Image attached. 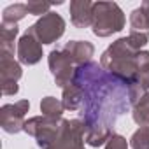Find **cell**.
Listing matches in <instances>:
<instances>
[{"mask_svg": "<svg viewBox=\"0 0 149 149\" xmlns=\"http://www.w3.org/2000/svg\"><path fill=\"white\" fill-rule=\"evenodd\" d=\"M72 83L77 84L84 95L81 121L84 123L86 132H112L118 118L130 105L128 84L105 72L97 61L76 67Z\"/></svg>", "mask_w": 149, "mask_h": 149, "instance_id": "cell-1", "label": "cell"}, {"mask_svg": "<svg viewBox=\"0 0 149 149\" xmlns=\"http://www.w3.org/2000/svg\"><path fill=\"white\" fill-rule=\"evenodd\" d=\"M139 53L128 42V37H121L102 53L100 67L123 83L132 84L139 70Z\"/></svg>", "mask_w": 149, "mask_h": 149, "instance_id": "cell-2", "label": "cell"}, {"mask_svg": "<svg viewBox=\"0 0 149 149\" xmlns=\"http://www.w3.org/2000/svg\"><path fill=\"white\" fill-rule=\"evenodd\" d=\"M126 18L123 9L116 2H95L93 4V25L91 32L97 37H111L125 28Z\"/></svg>", "mask_w": 149, "mask_h": 149, "instance_id": "cell-3", "label": "cell"}, {"mask_svg": "<svg viewBox=\"0 0 149 149\" xmlns=\"http://www.w3.org/2000/svg\"><path fill=\"white\" fill-rule=\"evenodd\" d=\"M63 118H47V116H33L26 119L23 132L35 139L40 149H49L54 142Z\"/></svg>", "mask_w": 149, "mask_h": 149, "instance_id": "cell-4", "label": "cell"}, {"mask_svg": "<svg viewBox=\"0 0 149 149\" xmlns=\"http://www.w3.org/2000/svg\"><path fill=\"white\" fill-rule=\"evenodd\" d=\"M84 123L81 119H61L60 132L49 149H84Z\"/></svg>", "mask_w": 149, "mask_h": 149, "instance_id": "cell-5", "label": "cell"}, {"mask_svg": "<svg viewBox=\"0 0 149 149\" xmlns=\"http://www.w3.org/2000/svg\"><path fill=\"white\" fill-rule=\"evenodd\" d=\"M65 26L67 23L58 13H47L46 16L39 18L28 30L37 37L40 44H53L61 39V35L65 33Z\"/></svg>", "mask_w": 149, "mask_h": 149, "instance_id": "cell-6", "label": "cell"}, {"mask_svg": "<svg viewBox=\"0 0 149 149\" xmlns=\"http://www.w3.org/2000/svg\"><path fill=\"white\" fill-rule=\"evenodd\" d=\"M47 65L49 70L54 77V84L58 88H67L68 84H72L74 81V74H76V68H74L72 60L68 58V54L61 49H53L47 56Z\"/></svg>", "mask_w": 149, "mask_h": 149, "instance_id": "cell-7", "label": "cell"}, {"mask_svg": "<svg viewBox=\"0 0 149 149\" xmlns=\"http://www.w3.org/2000/svg\"><path fill=\"white\" fill-rule=\"evenodd\" d=\"M30 111L28 100H18L14 104H6L0 109V126L7 133H19L25 128V116Z\"/></svg>", "mask_w": 149, "mask_h": 149, "instance_id": "cell-8", "label": "cell"}, {"mask_svg": "<svg viewBox=\"0 0 149 149\" xmlns=\"http://www.w3.org/2000/svg\"><path fill=\"white\" fill-rule=\"evenodd\" d=\"M23 76L21 63L14 58H0V84H2V95L11 97L19 91L18 81Z\"/></svg>", "mask_w": 149, "mask_h": 149, "instance_id": "cell-9", "label": "cell"}, {"mask_svg": "<svg viewBox=\"0 0 149 149\" xmlns=\"http://www.w3.org/2000/svg\"><path fill=\"white\" fill-rule=\"evenodd\" d=\"M16 53H18L19 63L28 65V67H30V65H37V63L42 60V56H44V53H42V44L37 40V37H35L30 30H26V32L19 37Z\"/></svg>", "mask_w": 149, "mask_h": 149, "instance_id": "cell-10", "label": "cell"}, {"mask_svg": "<svg viewBox=\"0 0 149 149\" xmlns=\"http://www.w3.org/2000/svg\"><path fill=\"white\" fill-rule=\"evenodd\" d=\"M93 4L90 0H72L68 11L70 21L76 28H88L93 25Z\"/></svg>", "mask_w": 149, "mask_h": 149, "instance_id": "cell-11", "label": "cell"}, {"mask_svg": "<svg viewBox=\"0 0 149 149\" xmlns=\"http://www.w3.org/2000/svg\"><path fill=\"white\" fill-rule=\"evenodd\" d=\"M63 51L68 54L74 65H84L91 61V56L95 54V46L88 40H68L63 46Z\"/></svg>", "mask_w": 149, "mask_h": 149, "instance_id": "cell-12", "label": "cell"}, {"mask_svg": "<svg viewBox=\"0 0 149 149\" xmlns=\"http://www.w3.org/2000/svg\"><path fill=\"white\" fill-rule=\"evenodd\" d=\"M18 33V25L0 23V58H14V42Z\"/></svg>", "mask_w": 149, "mask_h": 149, "instance_id": "cell-13", "label": "cell"}, {"mask_svg": "<svg viewBox=\"0 0 149 149\" xmlns=\"http://www.w3.org/2000/svg\"><path fill=\"white\" fill-rule=\"evenodd\" d=\"M128 86H135L142 93L149 91V51H140L139 53V70H137L135 81Z\"/></svg>", "mask_w": 149, "mask_h": 149, "instance_id": "cell-14", "label": "cell"}, {"mask_svg": "<svg viewBox=\"0 0 149 149\" xmlns=\"http://www.w3.org/2000/svg\"><path fill=\"white\" fill-rule=\"evenodd\" d=\"M83 100H84V95H83V90L77 86V84H68L67 88L61 90V104L65 107V111H77L83 107Z\"/></svg>", "mask_w": 149, "mask_h": 149, "instance_id": "cell-15", "label": "cell"}, {"mask_svg": "<svg viewBox=\"0 0 149 149\" xmlns=\"http://www.w3.org/2000/svg\"><path fill=\"white\" fill-rule=\"evenodd\" d=\"M132 118L139 126H147L149 125V91L144 93L142 98L133 105Z\"/></svg>", "mask_w": 149, "mask_h": 149, "instance_id": "cell-16", "label": "cell"}, {"mask_svg": "<svg viewBox=\"0 0 149 149\" xmlns=\"http://www.w3.org/2000/svg\"><path fill=\"white\" fill-rule=\"evenodd\" d=\"M26 14H28L26 4H11L2 13V23H6V25H18V21H21Z\"/></svg>", "mask_w": 149, "mask_h": 149, "instance_id": "cell-17", "label": "cell"}, {"mask_svg": "<svg viewBox=\"0 0 149 149\" xmlns=\"http://www.w3.org/2000/svg\"><path fill=\"white\" fill-rule=\"evenodd\" d=\"M65 107L61 104V100L54 98V97H44L40 100V112L42 116H47V118H61Z\"/></svg>", "mask_w": 149, "mask_h": 149, "instance_id": "cell-18", "label": "cell"}, {"mask_svg": "<svg viewBox=\"0 0 149 149\" xmlns=\"http://www.w3.org/2000/svg\"><path fill=\"white\" fill-rule=\"evenodd\" d=\"M130 32H137V33H149V21L146 13L142 11V7H137L132 11L130 14Z\"/></svg>", "mask_w": 149, "mask_h": 149, "instance_id": "cell-19", "label": "cell"}, {"mask_svg": "<svg viewBox=\"0 0 149 149\" xmlns=\"http://www.w3.org/2000/svg\"><path fill=\"white\" fill-rule=\"evenodd\" d=\"M130 147L132 149H149V125L139 126V130L133 132L130 137Z\"/></svg>", "mask_w": 149, "mask_h": 149, "instance_id": "cell-20", "label": "cell"}, {"mask_svg": "<svg viewBox=\"0 0 149 149\" xmlns=\"http://www.w3.org/2000/svg\"><path fill=\"white\" fill-rule=\"evenodd\" d=\"M54 4H49V2H37V0H30L26 2V9H28V14H33V16H46L47 13H51L49 9L53 7Z\"/></svg>", "mask_w": 149, "mask_h": 149, "instance_id": "cell-21", "label": "cell"}, {"mask_svg": "<svg viewBox=\"0 0 149 149\" xmlns=\"http://www.w3.org/2000/svg\"><path fill=\"white\" fill-rule=\"evenodd\" d=\"M104 149H130V142H126V139H125L123 135L114 133V135L107 140V144H105Z\"/></svg>", "mask_w": 149, "mask_h": 149, "instance_id": "cell-22", "label": "cell"}, {"mask_svg": "<svg viewBox=\"0 0 149 149\" xmlns=\"http://www.w3.org/2000/svg\"><path fill=\"white\" fill-rule=\"evenodd\" d=\"M140 7H142V11L146 13V16H147V21H149V0H144Z\"/></svg>", "mask_w": 149, "mask_h": 149, "instance_id": "cell-23", "label": "cell"}]
</instances>
